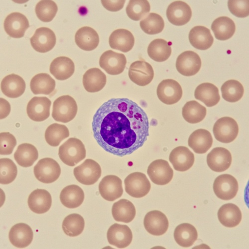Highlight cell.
Listing matches in <instances>:
<instances>
[{
  "label": "cell",
  "mask_w": 249,
  "mask_h": 249,
  "mask_svg": "<svg viewBox=\"0 0 249 249\" xmlns=\"http://www.w3.org/2000/svg\"><path fill=\"white\" fill-rule=\"evenodd\" d=\"M92 127L99 146L120 157L141 148L149 136L147 114L128 98H112L103 103L93 116Z\"/></svg>",
  "instance_id": "1"
},
{
  "label": "cell",
  "mask_w": 249,
  "mask_h": 249,
  "mask_svg": "<svg viewBox=\"0 0 249 249\" xmlns=\"http://www.w3.org/2000/svg\"><path fill=\"white\" fill-rule=\"evenodd\" d=\"M87 155L85 144L82 141L75 138H71L61 145L59 148L58 156L65 164L74 167Z\"/></svg>",
  "instance_id": "2"
},
{
  "label": "cell",
  "mask_w": 249,
  "mask_h": 249,
  "mask_svg": "<svg viewBox=\"0 0 249 249\" xmlns=\"http://www.w3.org/2000/svg\"><path fill=\"white\" fill-rule=\"evenodd\" d=\"M77 110L75 99L70 95H64L54 101L52 117L57 122L67 123L75 117Z\"/></svg>",
  "instance_id": "3"
},
{
  "label": "cell",
  "mask_w": 249,
  "mask_h": 249,
  "mask_svg": "<svg viewBox=\"0 0 249 249\" xmlns=\"http://www.w3.org/2000/svg\"><path fill=\"white\" fill-rule=\"evenodd\" d=\"M34 173L38 181L49 184L58 179L61 174V168L56 160L47 158L38 161L34 167Z\"/></svg>",
  "instance_id": "4"
},
{
  "label": "cell",
  "mask_w": 249,
  "mask_h": 249,
  "mask_svg": "<svg viewBox=\"0 0 249 249\" xmlns=\"http://www.w3.org/2000/svg\"><path fill=\"white\" fill-rule=\"evenodd\" d=\"M213 132L215 139L222 143H230L234 141L239 133L237 122L232 118L224 117L215 123Z\"/></svg>",
  "instance_id": "5"
},
{
  "label": "cell",
  "mask_w": 249,
  "mask_h": 249,
  "mask_svg": "<svg viewBox=\"0 0 249 249\" xmlns=\"http://www.w3.org/2000/svg\"><path fill=\"white\" fill-rule=\"evenodd\" d=\"M126 192L134 198H142L150 192L151 185L146 175L140 172L130 174L124 179Z\"/></svg>",
  "instance_id": "6"
},
{
  "label": "cell",
  "mask_w": 249,
  "mask_h": 249,
  "mask_svg": "<svg viewBox=\"0 0 249 249\" xmlns=\"http://www.w3.org/2000/svg\"><path fill=\"white\" fill-rule=\"evenodd\" d=\"M101 168L98 162L87 159L73 171L76 180L82 184L91 185L98 181L101 177Z\"/></svg>",
  "instance_id": "7"
},
{
  "label": "cell",
  "mask_w": 249,
  "mask_h": 249,
  "mask_svg": "<svg viewBox=\"0 0 249 249\" xmlns=\"http://www.w3.org/2000/svg\"><path fill=\"white\" fill-rule=\"evenodd\" d=\"M213 189L216 196L223 200L234 198L239 190L237 179L228 174L221 175L214 180Z\"/></svg>",
  "instance_id": "8"
},
{
  "label": "cell",
  "mask_w": 249,
  "mask_h": 249,
  "mask_svg": "<svg viewBox=\"0 0 249 249\" xmlns=\"http://www.w3.org/2000/svg\"><path fill=\"white\" fill-rule=\"evenodd\" d=\"M157 96L160 100L166 105H173L182 98V89L177 81L168 79L162 80L159 85Z\"/></svg>",
  "instance_id": "9"
},
{
  "label": "cell",
  "mask_w": 249,
  "mask_h": 249,
  "mask_svg": "<svg viewBox=\"0 0 249 249\" xmlns=\"http://www.w3.org/2000/svg\"><path fill=\"white\" fill-rule=\"evenodd\" d=\"M127 59L124 54L109 50L104 53L99 60L100 67L108 74L117 75L126 68Z\"/></svg>",
  "instance_id": "10"
},
{
  "label": "cell",
  "mask_w": 249,
  "mask_h": 249,
  "mask_svg": "<svg viewBox=\"0 0 249 249\" xmlns=\"http://www.w3.org/2000/svg\"><path fill=\"white\" fill-rule=\"evenodd\" d=\"M147 173L152 181L156 184H168L172 180L174 171L168 161L159 159L149 166Z\"/></svg>",
  "instance_id": "11"
},
{
  "label": "cell",
  "mask_w": 249,
  "mask_h": 249,
  "mask_svg": "<svg viewBox=\"0 0 249 249\" xmlns=\"http://www.w3.org/2000/svg\"><path fill=\"white\" fill-rule=\"evenodd\" d=\"M129 77L137 85L140 87L146 86L150 84L154 78V70L148 62L138 60L131 65Z\"/></svg>",
  "instance_id": "12"
},
{
  "label": "cell",
  "mask_w": 249,
  "mask_h": 249,
  "mask_svg": "<svg viewBox=\"0 0 249 249\" xmlns=\"http://www.w3.org/2000/svg\"><path fill=\"white\" fill-rule=\"evenodd\" d=\"M200 57L193 51H186L180 54L176 62L178 71L185 76H192L197 73L201 68Z\"/></svg>",
  "instance_id": "13"
},
{
  "label": "cell",
  "mask_w": 249,
  "mask_h": 249,
  "mask_svg": "<svg viewBox=\"0 0 249 249\" xmlns=\"http://www.w3.org/2000/svg\"><path fill=\"white\" fill-rule=\"evenodd\" d=\"M33 48L40 53L51 51L54 47L56 38L54 33L50 29L41 27L37 29L30 39Z\"/></svg>",
  "instance_id": "14"
},
{
  "label": "cell",
  "mask_w": 249,
  "mask_h": 249,
  "mask_svg": "<svg viewBox=\"0 0 249 249\" xmlns=\"http://www.w3.org/2000/svg\"><path fill=\"white\" fill-rule=\"evenodd\" d=\"M143 224L145 229L154 236L164 234L168 230L169 222L167 216L158 211L148 213L145 216Z\"/></svg>",
  "instance_id": "15"
},
{
  "label": "cell",
  "mask_w": 249,
  "mask_h": 249,
  "mask_svg": "<svg viewBox=\"0 0 249 249\" xmlns=\"http://www.w3.org/2000/svg\"><path fill=\"white\" fill-rule=\"evenodd\" d=\"M4 29L6 33L13 38L23 37L29 28V22L23 14L14 12L9 15L5 18Z\"/></svg>",
  "instance_id": "16"
},
{
  "label": "cell",
  "mask_w": 249,
  "mask_h": 249,
  "mask_svg": "<svg viewBox=\"0 0 249 249\" xmlns=\"http://www.w3.org/2000/svg\"><path fill=\"white\" fill-rule=\"evenodd\" d=\"M51 101L46 97H34L28 103L27 113L35 122H42L50 116Z\"/></svg>",
  "instance_id": "17"
},
{
  "label": "cell",
  "mask_w": 249,
  "mask_h": 249,
  "mask_svg": "<svg viewBox=\"0 0 249 249\" xmlns=\"http://www.w3.org/2000/svg\"><path fill=\"white\" fill-rule=\"evenodd\" d=\"M99 191L104 199L109 201H113L123 195L122 181L116 176H107L103 178L100 182Z\"/></svg>",
  "instance_id": "18"
},
{
  "label": "cell",
  "mask_w": 249,
  "mask_h": 249,
  "mask_svg": "<svg viewBox=\"0 0 249 249\" xmlns=\"http://www.w3.org/2000/svg\"><path fill=\"white\" fill-rule=\"evenodd\" d=\"M232 161L231 153L222 147L213 149L207 156V163L209 168L216 173L227 170L230 168Z\"/></svg>",
  "instance_id": "19"
},
{
  "label": "cell",
  "mask_w": 249,
  "mask_h": 249,
  "mask_svg": "<svg viewBox=\"0 0 249 249\" xmlns=\"http://www.w3.org/2000/svg\"><path fill=\"white\" fill-rule=\"evenodd\" d=\"M169 21L173 25L181 26L188 23L192 17L190 6L187 3L177 1L171 3L167 10Z\"/></svg>",
  "instance_id": "20"
},
{
  "label": "cell",
  "mask_w": 249,
  "mask_h": 249,
  "mask_svg": "<svg viewBox=\"0 0 249 249\" xmlns=\"http://www.w3.org/2000/svg\"><path fill=\"white\" fill-rule=\"evenodd\" d=\"M107 237L110 244L123 249L131 244L133 233L128 226L115 223L109 228Z\"/></svg>",
  "instance_id": "21"
},
{
  "label": "cell",
  "mask_w": 249,
  "mask_h": 249,
  "mask_svg": "<svg viewBox=\"0 0 249 249\" xmlns=\"http://www.w3.org/2000/svg\"><path fill=\"white\" fill-rule=\"evenodd\" d=\"M169 160L176 171L184 172L192 168L195 158L194 154L188 148L179 146L171 152Z\"/></svg>",
  "instance_id": "22"
},
{
  "label": "cell",
  "mask_w": 249,
  "mask_h": 249,
  "mask_svg": "<svg viewBox=\"0 0 249 249\" xmlns=\"http://www.w3.org/2000/svg\"><path fill=\"white\" fill-rule=\"evenodd\" d=\"M34 233L32 228L25 223H18L13 226L9 232L11 243L18 248L29 246L33 240Z\"/></svg>",
  "instance_id": "23"
},
{
  "label": "cell",
  "mask_w": 249,
  "mask_h": 249,
  "mask_svg": "<svg viewBox=\"0 0 249 249\" xmlns=\"http://www.w3.org/2000/svg\"><path fill=\"white\" fill-rule=\"evenodd\" d=\"M29 209L33 213L41 214L47 213L52 204L51 194L44 189H37L29 196L28 200Z\"/></svg>",
  "instance_id": "24"
},
{
  "label": "cell",
  "mask_w": 249,
  "mask_h": 249,
  "mask_svg": "<svg viewBox=\"0 0 249 249\" xmlns=\"http://www.w3.org/2000/svg\"><path fill=\"white\" fill-rule=\"evenodd\" d=\"M189 147L198 154H203L212 147L213 138L210 131L200 129L194 131L190 136Z\"/></svg>",
  "instance_id": "25"
},
{
  "label": "cell",
  "mask_w": 249,
  "mask_h": 249,
  "mask_svg": "<svg viewBox=\"0 0 249 249\" xmlns=\"http://www.w3.org/2000/svg\"><path fill=\"white\" fill-rule=\"evenodd\" d=\"M1 88L2 92L7 97L16 98L24 94L26 85L22 77L11 74L3 78L1 82Z\"/></svg>",
  "instance_id": "26"
},
{
  "label": "cell",
  "mask_w": 249,
  "mask_h": 249,
  "mask_svg": "<svg viewBox=\"0 0 249 249\" xmlns=\"http://www.w3.org/2000/svg\"><path fill=\"white\" fill-rule=\"evenodd\" d=\"M110 47L123 53H128L133 49L135 38L131 32L126 29H118L110 35L109 39Z\"/></svg>",
  "instance_id": "27"
},
{
  "label": "cell",
  "mask_w": 249,
  "mask_h": 249,
  "mask_svg": "<svg viewBox=\"0 0 249 249\" xmlns=\"http://www.w3.org/2000/svg\"><path fill=\"white\" fill-rule=\"evenodd\" d=\"M50 71L56 79L65 80L71 77L74 73V64L73 61L68 57H58L52 62Z\"/></svg>",
  "instance_id": "28"
},
{
  "label": "cell",
  "mask_w": 249,
  "mask_h": 249,
  "mask_svg": "<svg viewBox=\"0 0 249 249\" xmlns=\"http://www.w3.org/2000/svg\"><path fill=\"white\" fill-rule=\"evenodd\" d=\"M75 41L77 46L85 51H92L97 48L99 43L98 33L92 28L84 27L76 33Z\"/></svg>",
  "instance_id": "29"
},
{
  "label": "cell",
  "mask_w": 249,
  "mask_h": 249,
  "mask_svg": "<svg viewBox=\"0 0 249 249\" xmlns=\"http://www.w3.org/2000/svg\"><path fill=\"white\" fill-rule=\"evenodd\" d=\"M189 40L195 48L201 51L209 49L214 41L210 30L203 26L193 28L189 34Z\"/></svg>",
  "instance_id": "30"
},
{
  "label": "cell",
  "mask_w": 249,
  "mask_h": 249,
  "mask_svg": "<svg viewBox=\"0 0 249 249\" xmlns=\"http://www.w3.org/2000/svg\"><path fill=\"white\" fill-rule=\"evenodd\" d=\"M84 191L77 185L72 184L66 187L60 195V200L62 204L70 209H76L85 200Z\"/></svg>",
  "instance_id": "31"
},
{
  "label": "cell",
  "mask_w": 249,
  "mask_h": 249,
  "mask_svg": "<svg viewBox=\"0 0 249 249\" xmlns=\"http://www.w3.org/2000/svg\"><path fill=\"white\" fill-rule=\"evenodd\" d=\"M107 82V75L97 68L89 70L83 76V85L89 93L101 91L105 87Z\"/></svg>",
  "instance_id": "32"
},
{
  "label": "cell",
  "mask_w": 249,
  "mask_h": 249,
  "mask_svg": "<svg viewBox=\"0 0 249 249\" xmlns=\"http://www.w3.org/2000/svg\"><path fill=\"white\" fill-rule=\"evenodd\" d=\"M195 98L209 107H214L220 100L218 89L211 83H203L199 85L195 92Z\"/></svg>",
  "instance_id": "33"
},
{
  "label": "cell",
  "mask_w": 249,
  "mask_h": 249,
  "mask_svg": "<svg viewBox=\"0 0 249 249\" xmlns=\"http://www.w3.org/2000/svg\"><path fill=\"white\" fill-rule=\"evenodd\" d=\"M112 214L115 221L128 223L135 218L136 211L134 205L130 201L122 199L114 203Z\"/></svg>",
  "instance_id": "34"
},
{
  "label": "cell",
  "mask_w": 249,
  "mask_h": 249,
  "mask_svg": "<svg viewBox=\"0 0 249 249\" xmlns=\"http://www.w3.org/2000/svg\"><path fill=\"white\" fill-rule=\"evenodd\" d=\"M218 218L223 226L233 228L238 226L242 220V213L239 207L232 203L222 205L218 212Z\"/></svg>",
  "instance_id": "35"
},
{
  "label": "cell",
  "mask_w": 249,
  "mask_h": 249,
  "mask_svg": "<svg viewBox=\"0 0 249 249\" xmlns=\"http://www.w3.org/2000/svg\"><path fill=\"white\" fill-rule=\"evenodd\" d=\"M198 233L196 228L192 224L183 223L178 226L174 232V238L179 246L189 248L197 240Z\"/></svg>",
  "instance_id": "36"
},
{
  "label": "cell",
  "mask_w": 249,
  "mask_h": 249,
  "mask_svg": "<svg viewBox=\"0 0 249 249\" xmlns=\"http://www.w3.org/2000/svg\"><path fill=\"white\" fill-rule=\"evenodd\" d=\"M38 158L37 149L34 145L28 143L19 144L14 154L15 160L24 168L32 167Z\"/></svg>",
  "instance_id": "37"
},
{
  "label": "cell",
  "mask_w": 249,
  "mask_h": 249,
  "mask_svg": "<svg viewBox=\"0 0 249 249\" xmlns=\"http://www.w3.org/2000/svg\"><path fill=\"white\" fill-rule=\"evenodd\" d=\"M216 39L226 40L234 35L236 31L235 24L232 19L227 17H220L215 19L212 25Z\"/></svg>",
  "instance_id": "38"
},
{
  "label": "cell",
  "mask_w": 249,
  "mask_h": 249,
  "mask_svg": "<svg viewBox=\"0 0 249 249\" xmlns=\"http://www.w3.org/2000/svg\"><path fill=\"white\" fill-rule=\"evenodd\" d=\"M30 88L35 95H50L55 89V81L49 74L39 73L32 79Z\"/></svg>",
  "instance_id": "39"
},
{
  "label": "cell",
  "mask_w": 249,
  "mask_h": 249,
  "mask_svg": "<svg viewBox=\"0 0 249 249\" xmlns=\"http://www.w3.org/2000/svg\"><path fill=\"white\" fill-rule=\"evenodd\" d=\"M149 57L157 62H163L169 59L172 48L167 41L158 38L152 41L148 48Z\"/></svg>",
  "instance_id": "40"
},
{
  "label": "cell",
  "mask_w": 249,
  "mask_h": 249,
  "mask_svg": "<svg viewBox=\"0 0 249 249\" xmlns=\"http://www.w3.org/2000/svg\"><path fill=\"white\" fill-rule=\"evenodd\" d=\"M206 113V108L195 100L187 102L182 110V115L184 120L193 124L203 121Z\"/></svg>",
  "instance_id": "41"
},
{
  "label": "cell",
  "mask_w": 249,
  "mask_h": 249,
  "mask_svg": "<svg viewBox=\"0 0 249 249\" xmlns=\"http://www.w3.org/2000/svg\"><path fill=\"white\" fill-rule=\"evenodd\" d=\"M62 227L67 235L72 237H77L84 231L85 221L80 215L71 214L65 218Z\"/></svg>",
  "instance_id": "42"
},
{
  "label": "cell",
  "mask_w": 249,
  "mask_h": 249,
  "mask_svg": "<svg viewBox=\"0 0 249 249\" xmlns=\"http://www.w3.org/2000/svg\"><path fill=\"white\" fill-rule=\"evenodd\" d=\"M70 131L64 124L54 123L51 124L45 132L47 142L52 147H57L60 142L70 136Z\"/></svg>",
  "instance_id": "43"
},
{
  "label": "cell",
  "mask_w": 249,
  "mask_h": 249,
  "mask_svg": "<svg viewBox=\"0 0 249 249\" xmlns=\"http://www.w3.org/2000/svg\"><path fill=\"white\" fill-rule=\"evenodd\" d=\"M221 90L223 98L231 103L239 101L244 93L242 85L236 80H230L225 82L222 85Z\"/></svg>",
  "instance_id": "44"
},
{
  "label": "cell",
  "mask_w": 249,
  "mask_h": 249,
  "mask_svg": "<svg viewBox=\"0 0 249 249\" xmlns=\"http://www.w3.org/2000/svg\"><path fill=\"white\" fill-rule=\"evenodd\" d=\"M142 30L147 34L153 35L160 33L164 29V22L159 14L152 13L140 23Z\"/></svg>",
  "instance_id": "45"
},
{
  "label": "cell",
  "mask_w": 249,
  "mask_h": 249,
  "mask_svg": "<svg viewBox=\"0 0 249 249\" xmlns=\"http://www.w3.org/2000/svg\"><path fill=\"white\" fill-rule=\"evenodd\" d=\"M151 10L149 1L146 0H131L126 7V13L131 19L139 21Z\"/></svg>",
  "instance_id": "46"
},
{
  "label": "cell",
  "mask_w": 249,
  "mask_h": 249,
  "mask_svg": "<svg viewBox=\"0 0 249 249\" xmlns=\"http://www.w3.org/2000/svg\"><path fill=\"white\" fill-rule=\"evenodd\" d=\"M58 11L56 4L53 1H39L36 6V13L39 19L43 22L52 21Z\"/></svg>",
  "instance_id": "47"
},
{
  "label": "cell",
  "mask_w": 249,
  "mask_h": 249,
  "mask_svg": "<svg viewBox=\"0 0 249 249\" xmlns=\"http://www.w3.org/2000/svg\"><path fill=\"white\" fill-rule=\"evenodd\" d=\"M0 167V183L2 184H9L13 182L18 174L17 166L13 161L8 158L1 159Z\"/></svg>",
  "instance_id": "48"
},
{
  "label": "cell",
  "mask_w": 249,
  "mask_h": 249,
  "mask_svg": "<svg viewBox=\"0 0 249 249\" xmlns=\"http://www.w3.org/2000/svg\"><path fill=\"white\" fill-rule=\"evenodd\" d=\"M0 154L9 155L12 154L17 145V140L15 136L9 132L0 134Z\"/></svg>",
  "instance_id": "49"
},
{
  "label": "cell",
  "mask_w": 249,
  "mask_h": 249,
  "mask_svg": "<svg viewBox=\"0 0 249 249\" xmlns=\"http://www.w3.org/2000/svg\"><path fill=\"white\" fill-rule=\"evenodd\" d=\"M249 1H234L230 0L228 1V6L230 12L234 16L238 18H245L249 15Z\"/></svg>",
  "instance_id": "50"
},
{
  "label": "cell",
  "mask_w": 249,
  "mask_h": 249,
  "mask_svg": "<svg viewBox=\"0 0 249 249\" xmlns=\"http://www.w3.org/2000/svg\"><path fill=\"white\" fill-rule=\"evenodd\" d=\"M126 1H101L103 7L111 12H117L124 7Z\"/></svg>",
  "instance_id": "51"
},
{
  "label": "cell",
  "mask_w": 249,
  "mask_h": 249,
  "mask_svg": "<svg viewBox=\"0 0 249 249\" xmlns=\"http://www.w3.org/2000/svg\"><path fill=\"white\" fill-rule=\"evenodd\" d=\"M1 116L0 119H3L6 118L11 111L10 103L3 98H1Z\"/></svg>",
  "instance_id": "52"
}]
</instances>
